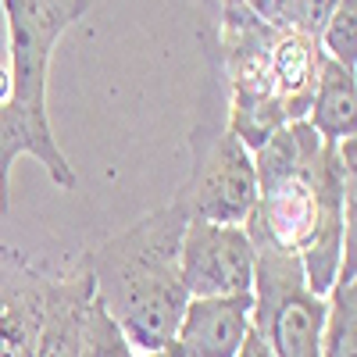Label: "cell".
<instances>
[{
  "instance_id": "1",
  "label": "cell",
  "mask_w": 357,
  "mask_h": 357,
  "mask_svg": "<svg viewBox=\"0 0 357 357\" xmlns=\"http://www.w3.org/2000/svg\"><path fill=\"white\" fill-rule=\"evenodd\" d=\"M354 143H325L307 122H289L254 151L257 200L243 229L250 243L301 257L318 296L333 289L347 247H357Z\"/></svg>"
},
{
  "instance_id": "2",
  "label": "cell",
  "mask_w": 357,
  "mask_h": 357,
  "mask_svg": "<svg viewBox=\"0 0 357 357\" xmlns=\"http://www.w3.org/2000/svg\"><path fill=\"white\" fill-rule=\"evenodd\" d=\"M186 215L168 200L111 240L79 254L93 279V296L126 333L132 350H161L175 340L186 307V286L178 275V243Z\"/></svg>"
},
{
  "instance_id": "3",
  "label": "cell",
  "mask_w": 357,
  "mask_h": 357,
  "mask_svg": "<svg viewBox=\"0 0 357 357\" xmlns=\"http://www.w3.org/2000/svg\"><path fill=\"white\" fill-rule=\"evenodd\" d=\"M8 18L11 93L0 104V215L11 211V165L29 154L47 168L61 193H75L79 175L57 146L47 111V75L54 43L89 11V0H0Z\"/></svg>"
},
{
  "instance_id": "4",
  "label": "cell",
  "mask_w": 357,
  "mask_h": 357,
  "mask_svg": "<svg viewBox=\"0 0 357 357\" xmlns=\"http://www.w3.org/2000/svg\"><path fill=\"white\" fill-rule=\"evenodd\" d=\"M257 200L254 154L225 122V89L207 65V100L190 129V175L172 197L186 222L243 225Z\"/></svg>"
},
{
  "instance_id": "5",
  "label": "cell",
  "mask_w": 357,
  "mask_h": 357,
  "mask_svg": "<svg viewBox=\"0 0 357 357\" xmlns=\"http://www.w3.org/2000/svg\"><path fill=\"white\" fill-rule=\"evenodd\" d=\"M254 247L250 282V333L264 340L275 357H318L325 296L311 293L296 254L275 247Z\"/></svg>"
},
{
  "instance_id": "6",
  "label": "cell",
  "mask_w": 357,
  "mask_h": 357,
  "mask_svg": "<svg viewBox=\"0 0 357 357\" xmlns=\"http://www.w3.org/2000/svg\"><path fill=\"white\" fill-rule=\"evenodd\" d=\"M186 296H240L254 282V247L243 225L186 222L178 243Z\"/></svg>"
},
{
  "instance_id": "7",
  "label": "cell",
  "mask_w": 357,
  "mask_h": 357,
  "mask_svg": "<svg viewBox=\"0 0 357 357\" xmlns=\"http://www.w3.org/2000/svg\"><path fill=\"white\" fill-rule=\"evenodd\" d=\"M50 275V261L0 247V357H33Z\"/></svg>"
},
{
  "instance_id": "8",
  "label": "cell",
  "mask_w": 357,
  "mask_h": 357,
  "mask_svg": "<svg viewBox=\"0 0 357 357\" xmlns=\"http://www.w3.org/2000/svg\"><path fill=\"white\" fill-rule=\"evenodd\" d=\"M89 301H93V279L82 261L75 257L68 264H54L33 357H79Z\"/></svg>"
},
{
  "instance_id": "9",
  "label": "cell",
  "mask_w": 357,
  "mask_h": 357,
  "mask_svg": "<svg viewBox=\"0 0 357 357\" xmlns=\"http://www.w3.org/2000/svg\"><path fill=\"white\" fill-rule=\"evenodd\" d=\"M250 333V293L190 296L175 329L186 357H236Z\"/></svg>"
},
{
  "instance_id": "10",
  "label": "cell",
  "mask_w": 357,
  "mask_h": 357,
  "mask_svg": "<svg viewBox=\"0 0 357 357\" xmlns=\"http://www.w3.org/2000/svg\"><path fill=\"white\" fill-rule=\"evenodd\" d=\"M321 68V43L296 33V29H279L272 36V75L286 111V122H304Z\"/></svg>"
},
{
  "instance_id": "11",
  "label": "cell",
  "mask_w": 357,
  "mask_h": 357,
  "mask_svg": "<svg viewBox=\"0 0 357 357\" xmlns=\"http://www.w3.org/2000/svg\"><path fill=\"white\" fill-rule=\"evenodd\" d=\"M304 122L325 139L340 143L357 136V79L343 65H336L333 57H325L321 50V68H318V86L307 107Z\"/></svg>"
},
{
  "instance_id": "12",
  "label": "cell",
  "mask_w": 357,
  "mask_h": 357,
  "mask_svg": "<svg viewBox=\"0 0 357 357\" xmlns=\"http://www.w3.org/2000/svg\"><path fill=\"white\" fill-rule=\"evenodd\" d=\"M354 257L357 250L347 247L343 268L325 293V321H321V340L318 357H357V279H354Z\"/></svg>"
},
{
  "instance_id": "13",
  "label": "cell",
  "mask_w": 357,
  "mask_h": 357,
  "mask_svg": "<svg viewBox=\"0 0 357 357\" xmlns=\"http://www.w3.org/2000/svg\"><path fill=\"white\" fill-rule=\"evenodd\" d=\"M79 357H136L132 343L126 340V333L114 325V318L100 307V301L93 296L86 307V321H82V350Z\"/></svg>"
},
{
  "instance_id": "14",
  "label": "cell",
  "mask_w": 357,
  "mask_h": 357,
  "mask_svg": "<svg viewBox=\"0 0 357 357\" xmlns=\"http://www.w3.org/2000/svg\"><path fill=\"white\" fill-rule=\"evenodd\" d=\"M318 43H321L325 57H333L347 72L357 68V0H340V8L329 18Z\"/></svg>"
},
{
  "instance_id": "15",
  "label": "cell",
  "mask_w": 357,
  "mask_h": 357,
  "mask_svg": "<svg viewBox=\"0 0 357 357\" xmlns=\"http://www.w3.org/2000/svg\"><path fill=\"white\" fill-rule=\"evenodd\" d=\"M336 8H340V0H293L289 29H296V33H304L311 40H321L325 25L336 15Z\"/></svg>"
},
{
  "instance_id": "16",
  "label": "cell",
  "mask_w": 357,
  "mask_h": 357,
  "mask_svg": "<svg viewBox=\"0 0 357 357\" xmlns=\"http://www.w3.org/2000/svg\"><path fill=\"white\" fill-rule=\"evenodd\" d=\"M247 11L254 18H261L268 29H289V11L293 0H243Z\"/></svg>"
},
{
  "instance_id": "17",
  "label": "cell",
  "mask_w": 357,
  "mask_h": 357,
  "mask_svg": "<svg viewBox=\"0 0 357 357\" xmlns=\"http://www.w3.org/2000/svg\"><path fill=\"white\" fill-rule=\"evenodd\" d=\"M236 357H275V354L264 347V340H261V336L247 333V340H243V347H240V350H236Z\"/></svg>"
},
{
  "instance_id": "18",
  "label": "cell",
  "mask_w": 357,
  "mask_h": 357,
  "mask_svg": "<svg viewBox=\"0 0 357 357\" xmlns=\"http://www.w3.org/2000/svg\"><path fill=\"white\" fill-rule=\"evenodd\" d=\"M143 357H186V354H183V347H178V343L172 340L168 347H161V350H151V354H143Z\"/></svg>"
}]
</instances>
